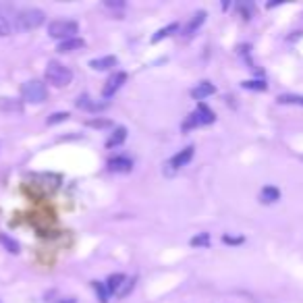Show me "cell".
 <instances>
[{
    "instance_id": "cell-3",
    "label": "cell",
    "mask_w": 303,
    "mask_h": 303,
    "mask_svg": "<svg viewBox=\"0 0 303 303\" xmlns=\"http://www.w3.org/2000/svg\"><path fill=\"white\" fill-rule=\"evenodd\" d=\"M77 31H79V25H77L75 21H63V19H59V21H52V23L48 25V33H50V37L61 40V42L75 37Z\"/></svg>"
},
{
    "instance_id": "cell-10",
    "label": "cell",
    "mask_w": 303,
    "mask_h": 303,
    "mask_svg": "<svg viewBox=\"0 0 303 303\" xmlns=\"http://www.w3.org/2000/svg\"><path fill=\"white\" fill-rule=\"evenodd\" d=\"M83 46H85V42H83L81 37H71V40H65V42H61L56 50H59V52H63V54H65V52H75V50H81Z\"/></svg>"
},
{
    "instance_id": "cell-15",
    "label": "cell",
    "mask_w": 303,
    "mask_h": 303,
    "mask_svg": "<svg viewBox=\"0 0 303 303\" xmlns=\"http://www.w3.org/2000/svg\"><path fill=\"white\" fill-rule=\"evenodd\" d=\"M125 139H127V129H125V127H117L115 133L108 137L106 145H108V147H115V145H121Z\"/></svg>"
},
{
    "instance_id": "cell-11",
    "label": "cell",
    "mask_w": 303,
    "mask_h": 303,
    "mask_svg": "<svg viewBox=\"0 0 303 303\" xmlns=\"http://www.w3.org/2000/svg\"><path fill=\"white\" fill-rule=\"evenodd\" d=\"M204 21H206V11L195 13V15H193V19L189 21V25L185 27V35H187V37H191V35H193V33H195L201 25H204Z\"/></svg>"
},
{
    "instance_id": "cell-5",
    "label": "cell",
    "mask_w": 303,
    "mask_h": 303,
    "mask_svg": "<svg viewBox=\"0 0 303 303\" xmlns=\"http://www.w3.org/2000/svg\"><path fill=\"white\" fill-rule=\"evenodd\" d=\"M44 19H46V15L40 9H25L17 17L21 29H35V27H40L44 23Z\"/></svg>"
},
{
    "instance_id": "cell-13",
    "label": "cell",
    "mask_w": 303,
    "mask_h": 303,
    "mask_svg": "<svg viewBox=\"0 0 303 303\" xmlns=\"http://www.w3.org/2000/svg\"><path fill=\"white\" fill-rule=\"evenodd\" d=\"M115 65H117V56H102V59H93L89 63L93 71H106V69H112Z\"/></svg>"
},
{
    "instance_id": "cell-17",
    "label": "cell",
    "mask_w": 303,
    "mask_h": 303,
    "mask_svg": "<svg viewBox=\"0 0 303 303\" xmlns=\"http://www.w3.org/2000/svg\"><path fill=\"white\" fill-rule=\"evenodd\" d=\"M0 243H3L5 249L11 251V254H17V251H19V243L15 239H11L9 235H5V233H0Z\"/></svg>"
},
{
    "instance_id": "cell-18",
    "label": "cell",
    "mask_w": 303,
    "mask_h": 303,
    "mask_svg": "<svg viewBox=\"0 0 303 303\" xmlns=\"http://www.w3.org/2000/svg\"><path fill=\"white\" fill-rule=\"evenodd\" d=\"M245 89H256V91H266L268 89V85L262 81V79H251V81H243L241 83Z\"/></svg>"
},
{
    "instance_id": "cell-19",
    "label": "cell",
    "mask_w": 303,
    "mask_h": 303,
    "mask_svg": "<svg viewBox=\"0 0 303 303\" xmlns=\"http://www.w3.org/2000/svg\"><path fill=\"white\" fill-rule=\"evenodd\" d=\"M93 289H96V293H98V299H100V303H108V289H106V285L104 282H93Z\"/></svg>"
},
{
    "instance_id": "cell-20",
    "label": "cell",
    "mask_w": 303,
    "mask_h": 303,
    "mask_svg": "<svg viewBox=\"0 0 303 303\" xmlns=\"http://www.w3.org/2000/svg\"><path fill=\"white\" fill-rule=\"evenodd\" d=\"M208 245H210V235L208 233H201V235L191 239V247H208Z\"/></svg>"
},
{
    "instance_id": "cell-9",
    "label": "cell",
    "mask_w": 303,
    "mask_h": 303,
    "mask_svg": "<svg viewBox=\"0 0 303 303\" xmlns=\"http://www.w3.org/2000/svg\"><path fill=\"white\" fill-rule=\"evenodd\" d=\"M214 91H216V87H214L210 81H201V83H197V87L191 89V96H193L195 100H204V98L212 96Z\"/></svg>"
},
{
    "instance_id": "cell-6",
    "label": "cell",
    "mask_w": 303,
    "mask_h": 303,
    "mask_svg": "<svg viewBox=\"0 0 303 303\" xmlns=\"http://www.w3.org/2000/svg\"><path fill=\"white\" fill-rule=\"evenodd\" d=\"M125 81H127V73H123V71L115 73V75L106 81V85H104V89H102V96H104V98H112V96L123 87Z\"/></svg>"
},
{
    "instance_id": "cell-8",
    "label": "cell",
    "mask_w": 303,
    "mask_h": 303,
    "mask_svg": "<svg viewBox=\"0 0 303 303\" xmlns=\"http://www.w3.org/2000/svg\"><path fill=\"white\" fill-rule=\"evenodd\" d=\"M108 168L112 173H131L133 171V162L127 158V156H117L108 162Z\"/></svg>"
},
{
    "instance_id": "cell-16",
    "label": "cell",
    "mask_w": 303,
    "mask_h": 303,
    "mask_svg": "<svg viewBox=\"0 0 303 303\" xmlns=\"http://www.w3.org/2000/svg\"><path fill=\"white\" fill-rule=\"evenodd\" d=\"M125 278H127V276H123V274H112V276L106 280L108 293H119V289H121V285L125 282Z\"/></svg>"
},
{
    "instance_id": "cell-22",
    "label": "cell",
    "mask_w": 303,
    "mask_h": 303,
    "mask_svg": "<svg viewBox=\"0 0 303 303\" xmlns=\"http://www.w3.org/2000/svg\"><path fill=\"white\" fill-rule=\"evenodd\" d=\"M133 287H135V280H131V278H125V282L121 285V289H119V297H127L131 291H133Z\"/></svg>"
},
{
    "instance_id": "cell-2",
    "label": "cell",
    "mask_w": 303,
    "mask_h": 303,
    "mask_svg": "<svg viewBox=\"0 0 303 303\" xmlns=\"http://www.w3.org/2000/svg\"><path fill=\"white\" fill-rule=\"evenodd\" d=\"M21 96H23V100H27V102H31V104H42L48 98V89L42 81L33 79V81H25L21 85Z\"/></svg>"
},
{
    "instance_id": "cell-4",
    "label": "cell",
    "mask_w": 303,
    "mask_h": 303,
    "mask_svg": "<svg viewBox=\"0 0 303 303\" xmlns=\"http://www.w3.org/2000/svg\"><path fill=\"white\" fill-rule=\"evenodd\" d=\"M214 112L206 106V104H197V110L189 115V119L185 121V129H193V127H201V125H210L214 123Z\"/></svg>"
},
{
    "instance_id": "cell-12",
    "label": "cell",
    "mask_w": 303,
    "mask_h": 303,
    "mask_svg": "<svg viewBox=\"0 0 303 303\" xmlns=\"http://www.w3.org/2000/svg\"><path fill=\"white\" fill-rule=\"evenodd\" d=\"M278 199H280V191L276 187H272V185H266L262 189V193H260V201H262V204H276Z\"/></svg>"
},
{
    "instance_id": "cell-27",
    "label": "cell",
    "mask_w": 303,
    "mask_h": 303,
    "mask_svg": "<svg viewBox=\"0 0 303 303\" xmlns=\"http://www.w3.org/2000/svg\"><path fill=\"white\" fill-rule=\"evenodd\" d=\"M61 303H75V299H69V301H61Z\"/></svg>"
},
{
    "instance_id": "cell-23",
    "label": "cell",
    "mask_w": 303,
    "mask_h": 303,
    "mask_svg": "<svg viewBox=\"0 0 303 303\" xmlns=\"http://www.w3.org/2000/svg\"><path fill=\"white\" fill-rule=\"evenodd\" d=\"M69 119V112H54L52 117L48 119V125H56V123H63Z\"/></svg>"
},
{
    "instance_id": "cell-14",
    "label": "cell",
    "mask_w": 303,
    "mask_h": 303,
    "mask_svg": "<svg viewBox=\"0 0 303 303\" xmlns=\"http://www.w3.org/2000/svg\"><path fill=\"white\" fill-rule=\"evenodd\" d=\"M179 29V23H171V25H166V27H162V29H158L154 35H152V42L154 44H158V42H162L164 37H168V35H173L175 31Z\"/></svg>"
},
{
    "instance_id": "cell-21",
    "label": "cell",
    "mask_w": 303,
    "mask_h": 303,
    "mask_svg": "<svg viewBox=\"0 0 303 303\" xmlns=\"http://www.w3.org/2000/svg\"><path fill=\"white\" fill-rule=\"evenodd\" d=\"M278 102L280 104H301L303 106V96H278Z\"/></svg>"
},
{
    "instance_id": "cell-26",
    "label": "cell",
    "mask_w": 303,
    "mask_h": 303,
    "mask_svg": "<svg viewBox=\"0 0 303 303\" xmlns=\"http://www.w3.org/2000/svg\"><path fill=\"white\" fill-rule=\"evenodd\" d=\"M222 241L229 243V245H239V243H243V237H231V235H224Z\"/></svg>"
},
{
    "instance_id": "cell-24",
    "label": "cell",
    "mask_w": 303,
    "mask_h": 303,
    "mask_svg": "<svg viewBox=\"0 0 303 303\" xmlns=\"http://www.w3.org/2000/svg\"><path fill=\"white\" fill-rule=\"evenodd\" d=\"M87 127H93V129H104V127H110V121H104V119H93V121H87Z\"/></svg>"
},
{
    "instance_id": "cell-25",
    "label": "cell",
    "mask_w": 303,
    "mask_h": 303,
    "mask_svg": "<svg viewBox=\"0 0 303 303\" xmlns=\"http://www.w3.org/2000/svg\"><path fill=\"white\" fill-rule=\"evenodd\" d=\"M11 33V25H9V21L3 17V15H0V37H3V35H9Z\"/></svg>"
},
{
    "instance_id": "cell-7",
    "label": "cell",
    "mask_w": 303,
    "mask_h": 303,
    "mask_svg": "<svg viewBox=\"0 0 303 303\" xmlns=\"http://www.w3.org/2000/svg\"><path fill=\"white\" fill-rule=\"evenodd\" d=\"M193 145H187L185 149H181L177 156H173V160H171V164L168 166H173V168H183V166H187L189 162H191V158H193Z\"/></svg>"
},
{
    "instance_id": "cell-1",
    "label": "cell",
    "mask_w": 303,
    "mask_h": 303,
    "mask_svg": "<svg viewBox=\"0 0 303 303\" xmlns=\"http://www.w3.org/2000/svg\"><path fill=\"white\" fill-rule=\"evenodd\" d=\"M46 81L52 83L54 87H65V85H69L73 81V73H71L69 67L52 61V63H48V67H46Z\"/></svg>"
}]
</instances>
